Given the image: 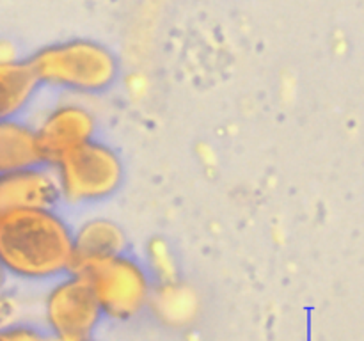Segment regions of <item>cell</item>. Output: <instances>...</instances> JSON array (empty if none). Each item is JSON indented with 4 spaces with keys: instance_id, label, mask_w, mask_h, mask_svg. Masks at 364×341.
Wrapping results in <instances>:
<instances>
[{
    "instance_id": "7a4b0ae2",
    "label": "cell",
    "mask_w": 364,
    "mask_h": 341,
    "mask_svg": "<svg viewBox=\"0 0 364 341\" xmlns=\"http://www.w3.org/2000/svg\"><path fill=\"white\" fill-rule=\"evenodd\" d=\"M39 87L75 94L109 91L119 77L112 53L96 43H60L36 52L27 60Z\"/></svg>"
},
{
    "instance_id": "9c48e42d",
    "label": "cell",
    "mask_w": 364,
    "mask_h": 341,
    "mask_svg": "<svg viewBox=\"0 0 364 341\" xmlns=\"http://www.w3.org/2000/svg\"><path fill=\"white\" fill-rule=\"evenodd\" d=\"M39 85L27 60H0V121L21 117Z\"/></svg>"
},
{
    "instance_id": "5bb4252c",
    "label": "cell",
    "mask_w": 364,
    "mask_h": 341,
    "mask_svg": "<svg viewBox=\"0 0 364 341\" xmlns=\"http://www.w3.org/2000/svg\"><path fill=\"white\" fill-rule=\"evenodd\" d=\"M89 341H95V340H89Z\"/></svg>"
},
{
    "instance_id": "7c38bea8",
    "label": "cell",
    "mask_w": 364,
    "mask_h": 341,
    "mask_svg": "<svg viewBox=\"0 0 364 341\" xmlns=\"http://www.w3.org/2000/svg\"><path fill=\"white\" fill-rule=\"evenodd\" d=\"M13 322H18V304L7 288H4L0 290V329Z\"/></svg>"
},
{
    "instance_id": "8992f818",
    "label": "cell",
    "mask_w": 364,
    "mask_h": 341,
    "mask_svg": "<svg viewBox=\"0 0 364 341\" xmlns=\"http://www.w3.org/2000/svg\"><path fill=\"white\" fill-rule=\"evenodd\" d=\"M34 128L41 162L50 167L96 137V119L92 112L87 107L73 102L53 107Z\"/></svg>"
},
{
    "instance_id": "6da1fadb",
    "label": "cell",
    "mask_w": 364,
    "mask_h": 341,
    "mask_svg": "<svg viewBox=\"0 0 364 341\" xmlns=\"http://www.w3.org/2000/svg\"><path fill=\"white\" fill-rule=\"evenodd\" d=\"M73 229L57 206L2 213L0 269L21 283H52L73 272Z\"/></svg>"
},
{
    "instance_id": "3957f363",
    "label": "cell",
    "mask_w": 364,
    "mask_h": 341,
    "mask_svg": "<svg viewBox=\"0 0 364 341\" xmlns=\"http://www.w3.org/2000/svg\"><path fill=\"white\" fill-rule=\"evenodd\" d=\"M91 286L105 318L132 320L153 302V274L127 251L75 266Z\"/></svg>"
},
{
    "instance_id": "ba28073f",
    "label": "cell",
    "mask_w": 364,
    "mask_h": 341,
    "mask_svg": "<svg viewBox=\"0 0 364 341\" xmlns=\"http://www.w3.org/2000/svg\"><path fill=\"white\" fill-rule=\"evenodd\" d=\"M73 238L75 266L127 251V234L123 227L110 219L85 220L73 229Z\"/></svg>"
},
{
    "instance_id": "277c9868",
    "label": "cell",
    "mask_w": 364,
    "mask_h": 341,
    "mask_svg": "<svg viewBox=\"0 0 364 341\" xmlns=\"http://www.w3.org/2000/svg\"><path fill=\"white\" fill-rule=\"evenodd\" d=\"M52 169L59 199L71 206L107 201L119 190L124 180L119 153L98 137L68 153Z\"/></svg>"
},
{
    "instance_id": "52a82bcc",
    "label": "cell",
    "mask_w": 364,
    "mask_h": 341,
    "mask_svg": "<svg viewBox=\"0 0 364 341\" xmlns=\"http://www.w3.org/2000/svg\"><path fill=\"white\" fill-rule=\"evenodd\" d=\"M60 202L53 169L45 163L0 173V215L18 210L52 208Z\"/></svg>"
},
{
    "instance_id": "4fadbf2b",
    "label": "cell",
    "mask_w": 364,
    "mask_h": 341,
    "mask_svg": "<svg viewBox=\"0 0 364 341\" xmlns=\"http://www.w3.org/2000/svg\"><path fill=\"white\" fill-rule=\"evenodd\" d=\"M7 283H9V277L4 274V270L0 269V290H4V288H7Z\"/></svg>"
},
{
    "instance_id": "30bf717a",
    "label": "cell",
    "mask_w": 364,
    "mask_h": 341,
    "mask_svg": "<svg viewBox=\"0 0 364 341\" xmlns=\"http://www.w3.org/2000/svg\"><path fill=\"white\" fill-rule=\"evenodd\" d=\"M41 162L34 124L21 117L0 121V173Z\"/></svg>"
},
{
    "instance_id": "8fae6325",
    "label": "cell",
    "mask_w": 364,
    "mask_h": 341,
    "mask_svg": "<svg viewBox=\"0 0 364 341\" xmlns=\"http://www.w3.org/2000/svg\"><path fill=\"white\" fill-rule=\"evenodd\" d=\"M0 341H53V337L45 327L18 320L0 329Z\"/></svg>"
},
{
    "instance_id": "5b68a950",
    "label": "cell",
    "mask_w": 364,
    "mask_h": 341,
    "mask_svg": "<svg viewBox=\"0 0 364 341\" xmlns=\"http://www.w3.org/2000/svg\"><path fill=\"white\" fill-rule=\"evenodd\" d=\"M43 318L53 341H89L105 316L87 281L70 272L50 283Z\"/></svg>"
}]
</instances>
